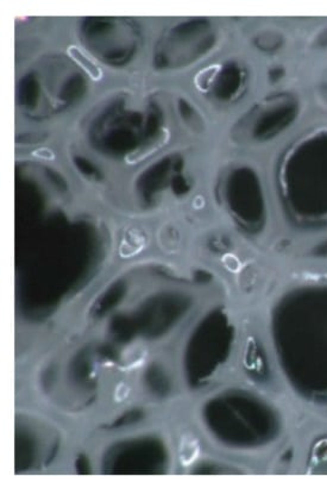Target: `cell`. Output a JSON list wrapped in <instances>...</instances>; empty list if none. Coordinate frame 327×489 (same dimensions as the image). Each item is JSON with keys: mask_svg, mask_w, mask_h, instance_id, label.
Returning <instances> with one entry per match:
<instances>
[{"mask_svg": "<svg viewBox=\"0 0 327 489\" xmlns=\"http://www.w3.org/2000/svg\"><path fill=\"white\" fill-rule=\"evenodd\" d=\"M67 52L68 55H69V57H72L73 60L75 61L76 63H78L79 66L94 80V81L101 80V77H103V69H101V68L99 67L92 58H89L87 55L79 48V46L70 45L69 48L67 49Z\"/></svg>", "mask_w": 327, "mask_h": 489, "instance_id": "1", "label": "cell"}, {"mask_svg": "<svg viewBox=\"0 0 327 489\" xmlns=\"http://www.w3.org/2000/svg\"><path fill=\"white\" fill-rule=\"evenodd\" d=\"M220 69L221 67L219 64H214V66H209L205 68V69L200 70L196 74L195 79H194V82H195L197 89L201 92H207Z\"/></svg>", "mask_w": 327, "mask_h": 489, "instance_id": "2", "label": "cell"}, {"mask_svg": "<svg viewBox=\"0 0 327 489\" xmlns=\"http://www.w3.org/2000/svg\"><path fill=\"white\" fill-rule=\"evenodd\" d=\"M33 155H35V156L42 157V159H45V160L54 159V154H52V151H50L49 149H38L33 153Z\"/></svg>", "mask_w": 327, "mask_h": 489, "instance_id": "3", "label": "cell"}]
</instances>
